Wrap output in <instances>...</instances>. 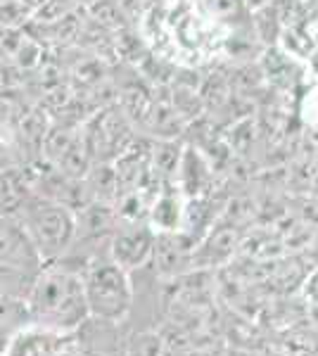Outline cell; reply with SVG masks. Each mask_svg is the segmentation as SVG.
Masks as SVG:
<instances>
[{"instance_id":"obj_8","label":"cell","mask_w":318,"mask_h":356,"mask_svg":"<svg viewBox=\"0 0 318 356\" xmlns=\"http://www.w3.org/2000/svg\"><path fill=\"white\" fill-rule=\"evenodd\" d=\"M212 164L205 159L202 150L193 145H186L181 152V162H178L176 176H173V183L178 186V191L186 200L193 197H202L207 193V186L212 181Z\"/></svg>"},{"instance_id":"obj_5","label":"cell","mask_w":318,"mask_h":356,"mask_svg":"<svg viewBox=\"0 0 318 356\" xmlns=\"http://www.w3.org/2000/svg\"><path fill=\"white\" fill-rule=\"evenodd\" d=\"M154 231L148 223H129L124 228H117L112 235V261L124 271L141 268L152 259Z\"/></svg>"},{"instance_id":"obj_11","label":"cell","mask_w":318,"mask_h":356,"mask_svg":"<svg viewBox=\"0 0 318 356\" xmlns=\"http://www.w3.org/2000/svg\"><path fill=\"white\" fill-rule=\"evenodd\" d=\"M183 195L173 181H164L159 195L150 207V223L154 233H176L181 228L183 216Z\"/></svg>"},{"instance_id":"obj_7","label":"cell","mask_w":318,"mask_h":356,"mask_svg":"<svg viewBox=\"0 0 318 356\" xmlns=\"http://www.w3.org/2000/svg\"><path fill=\"white\" fill-rule=\"evenodd\" d=\"M33 195L36 193H33L24 164L0 169V216L3 219H17Z\"/></svg>"},{"instance_id":"obj_19","label":"cell","mask_w":318,"mask_h":356,"mask_svg":"<svg viewBox=\"0 0 318 356\" xmlns=\"http://www.w3.org/2000/svg\"><path fill=\"white\" fill-rule=\"evenodd\" d=\"M311 3H314V5H316V8H318V0H311Z\"/></svg>"},{"instance_id":"obj_18","label":"cell","mask_w":318,"mask_h":356,"mask_svg":"<svg viewBox=\"0 0 318 356\" xmlns=\"http://www.w3.org/2000/svg\"><path fill=\"white\" fill-rule=\"evenodd\" d=\"M311 195H314V197L318 200V174L311 178Z\"/></svg>"},{"instance_id":"obj_3","label":"cell","mask_w":318,"mask_h":356,"mask_svg":"<svg viewBox=\"0 0 318 356\" xmlns=\"http://www.w3.org/2000/svg\"><path fill=\"white\" fill-rule=\"evenodd\" d=\"M88 312L102 321H121L131 312L133 290L129 275L117 264H95L84 278Z\"/></svg>"},{"instance_id":"obj_6","label":"cell","mask_w":318,"mask_h":356,"mask_svg":"<svg viewBox=\"0 0 318 356\" xmlns=\"http://www.w3.org/2000/svg\"><path fill=\"white\" fill-rule=\"evenodd\" d=\"M235 247H238V228H235L233 223L209 228L205 238L193 247L190 266L193 268L223 266V264L235 254Z\"/></svg>"},{"instance_id":"obj_16","label":"cell","mask_w":318,"mask_h":356,"mask_svg":"<svg viewBox=\"0 0 318 356\" xmlns=\"http://www.w3.org/2000/svg\"><path fill=\"white\" fill-rule=\"evenodd\" d=\"M306 300L318 304V268L311 273V278L306 280Z\"/></svg>"},{"instance_id":"obj_10","label":"cell","mask_w":318,"mask_h":356,"mask_svg":"<svg viewBox=\"0 0 318 356\" xmlns=\"http://www.w3.org/2000/svg\"><path fill=\"white\" fill-rule=\"evenodd\" d=\"M193 243L181 231L176 233H154L152 261L161 275H178L183 266H190Z\"/></svg>"},{"instance_id":"obj_12","label":"cell","mask_w":318,"mask_h":356,"mask_svg":"<svg viewBox=\"0 0 318 356\" xmlns=\"http://www.w3.org/2000/svg\"><path fill=\"white\" fill-rule=\"evenodd\" d=\"M65 352V340L57 332H24L13 342L8 356H60Z\"/></svg>"},{"instance_id":"obj_1","label":"cell","mask_w":318,"mask_h":356,"mask_svg":"<svg viewBox=\"0 0 318 356\" xmlns=\"http://www.w3.org/2000/svg\"><path fill=\"white\" fill-rule=\"evenodd\" d=\"M29 314L57 330L79 325L90 314L86 304L84 278L67 268H50L40 273L29 297Z\"/></svg>"},{"instance_id":"obj_2","label":"cell","mask_w":318,"mask_h":356,"mask_svg":"<svg viewBox=\"0 0 318 356\" xmlns=\"http://www.w3.org/2000/svg\"><path fill=\"white\" fill-rule=\"evenodd\" d=\"M22 228L36 247L40 259H55L72 245L77 235V216L65 204L33 195L22 209Z\"/></svg>"},{"instance_id":"obj_15","label":"cell","mask_w":318,"mask_h":356,"mask_svg":"<svg viewBox=\"0 0 318 356\" xmlns=\"http://www.w3.org/2000/svg\"><path fill=\"white\" fill-rule=\"evenodd\" d=\"M136 347L141 349L138 356H169L166 344L161 340H157L154 335H141V340L136 337Z\"/></svg>"},{"instance_id":"obj_14","label":"cell","mask_w":318,"mask_h":356,"mask_svg":"<svg viewBox=\"0 0 318 356\" xmlns=\"http://www.w3.org/2000/svg\"><path fill=\"white\" fill-rule=\"evenodd\" d=\"M22 316H24V302L10 295H0V330L17 323Z\"/></svg>"},{"instance_id":"obj_13","label":"cell","mask_w":318,"mask_h":356,"mask_svg":"<svg viewBox=\"0 0 318 356\" xmlns=\"http://www.w3.org/2000/svg\"><path fill=\"white\" fill-rule=\"evenodd\" d=\"M86 186L90 191V197L95 202H107L117 204L119 200V183H117V171H114L112 162H97L88 169L86 174Z\"/></svg>"},{"instance_id":"obj_4","label":"cell","mask_w":318,"mask_h":356,"mask_svg":"<svg viewBox=\"0 0 318 356\" xmlns=\"http://www.w3.org/2000/svg\"><path fill=\"white\" fill-rule=\"evenodd\" d=\"M81 138L86 143L93 164L97 162H114L121 152L129 150V145L136 140L133 136V124L124 110L112 102V105L100 107L95 114L84 119L81 124Z\"/></svg>"},{"instance_id":"obj_17","label":"cell","mask_w":318,"mask_h":356,"mask_svg":"<svg viewBox=\"0 0 318 356\" xmlns=\"http://www.w3.org/2000/svg\"><path fill=\"white\" fill-rule=\"evenodd\" d=\"M269 3H271V0H245V5L252 10V13H254V10H259V8H264V5H269Z\"/></svg>"},{"instance_id":"obj_9","label":"cell","mask_w":318,"mask_h":356,"mask_svg":"<svg viewBox=\"0 0 318 356\" xmlns=\"http://www.w3.org/2000/svg\"><path fill=\"white\" fill-rule=\"evenodd\" d=\"M40 261L36 247L29 240L26 231L19 221L0 219V264H8L15 268L36 266Z\"/></svg>"}]
</instances>
